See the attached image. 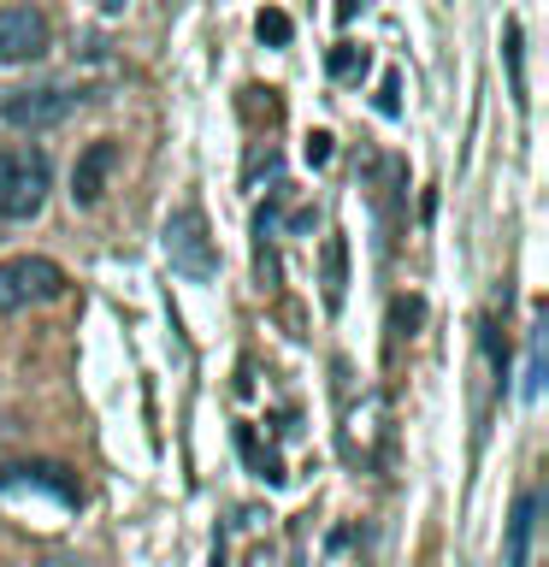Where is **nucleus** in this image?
Returning <instances> with one entry per match:
<instances>
[{
  "label": "nucleus",
  "instance_id": "nucleus-1",
  "mask_svg": "<svg viewBox=\"0 0 549 567\" xmlns=\"http://www.w3.org/2000/svg\"><path fill=\"white\" fill-rule=\"evenodd\" d=\"M159 248H166L172 272H184L189 284H213V278H219V248H213V225H207V213L195 207V202H184V207H172V213H166Z\"/></svg>",
  "mask_w": 549,
  "mask_h": 567
},
{
  "label": "nucleus",
  "instance_id": "nucleus-2",
  "mask_svg": "<svg viewBox=\"0 0 549 567\" xmlns=\"http://www.w3.org/2000/svg\"><path fill=\"white\" fill-rule=\"evenodd\" d=\"M48 189H53V166L42 148H0V219L7 225L35 219Z\"/></svg>",
  "mask_w": 549,
  "mask_h": 567
},
{
  "label": "nucleus",
  "instance_id": "nucleus-3",
  "mask_svg": "<svg viewBox=\"0 0 549 567\" xmlns=\"http://www.w3.org/2000/svg\"><path fill=\"white\" fill-rule=\"evenodd\" d=\"M60 290H65V272L48 255H12V260H0V313L53 301Z\"/></svg>",
  "mask_w": 549,
  "mask_h": 567
},
{
  "label": "nucleus",
  "instance_id": "nucleus-4",
  "mask_svg": "<svg viewBox=\"0 0 549 567\" xmlns=\"http://www.w3.org/2000/svg\"><path fill=\"white\" fill-rule=\"evenodd\" d=\"M53 48L42 7H0V65H30Z\"/></svg>",
  "mask_w": 549,
  "mask_h": 567
},
{
  "label": "nucleus",
  "instance_id": "nucleus-5",
  "mask_svg": "<svg viewBox=\"0 0 549 567\" xmlns=\"http://www.w3.org/2000/svg\"><path fill=\"white\" fill-rule=\"evenodd\" d=\"M71 106H77V95H71V89L42 83V89H12L0 113H7L12 131H53V124L71 118Z\"/></svg>",
  "mask_w": 549,
  "mask_h": 567
},
{
  "label": "nucleus",
  "instance_id": "nucleus-6",
  "mask_svg": "<svg viewBox=\"0 0 549 567\" xmlns=\"http://www.w3.org/2000/svg\"><path fill=\"white\" fill-rule=\"evenodd\" d=\"M113 166H118V142H113V136H95V142L77 154V166H71V202H77V207H95L101 195H106V177H113Z\"/></svg>",
  "mask_w": 549,
  "mask_h": 567
},
{
  "label": "nucleus",
  "instance_id": "nucleus-7",
  "mask_svg": "<svg viewBox=\"0 0 549 567\" xmlns=\"http://www.w3.org/2000/svg\"><path fill=\"white\" fill-rule=\"evenodd\" d=\"M319 296H325L331 313L349 296V243L343 237H325V248H319Z\"/></svg>",
  "mask_w": 549,
  "mask_h": 567
},
{
  "label": "nucleus",
  "instance_id": "nucleus-8",
  "mask_svg": "<svg viewBox=\"0 0 549 567\" xmlns=\"http://www.w3.org/2000/svg\"><path fill=\"white\" fill-rule=\"evenodd\" d=\"M531 526H538V491H520V503H514V514H508V544H503L508 567L531 561Z\"/></svg>",
  "mask_w": 549,
  "mask_h": 567
},
{
  "label": "nucleus",
  "instance_id": "nucleus-9",
  "mask_svg": "<svg viewBox=\"0 0 549 567\" xmlns=\"http://www.w3.org/2000/svg\"><path fill=\"white\" fill-rule=\"evenodd\" d=\"M503 53H508V78H514V101L526 106V53H520V24L503 30Z\"/></svg>",
  "mask_w": 549,
  "mask_h": 567
},
{
  "label": "nucleus",
  "instance_id": "nucleus-10",
  "mask_svg": "<svg viewBox=\"0 0 549 567\" xmlns=\"http://www.w3.org/2000/svg\"><path fill=\"white\" fill-rule=\"evenodd\" d=\"M255 35H260V42H272V48H290V35H296V24H290V12L266 7V12L255 18Z\"/></svg>",
  "mask_w": 549,
  "mask_h": 567
},
{
  "label": "nucleus",
  "instance_id": "nucleus-11",
  "mask_svg": "<svg viewBox=\"0 0 549 567\" xmlns=\"http://www.w3.org/2000/svg\"><path fill=\"white\" fill-rule=\"evenodd\" d=\"M366 71V48H354V42H343L331 53V78H361Z\"/></svg>",
  "mask_w": 549,
  "mask_h": 567
},
{
  "label": "nucleus",
  "instance_id": "nucleus-12",
  "mask_svg": "<svg viewBox=\"0 0 549 567\" xmlns=\"http://www.w3.org/2000/svg\"><path fill=\"white\" fill-rule=\"evenodd\" d=\"M543 390V326L531 331V361H526V396H538Z\"/></svg>",
  "mask_w": 549,
  "mask_h": 567
},
{
  "label": "nucleus",
  "instance_id": "nucleus-13",
  "mask_svg": "<svg viewBox=\"0 0 549 567\" xmlns=\"http://www.w3.org/2000/svg\"><path fill=\"white\" fill-rule=\"evenodd\" d=\"M396 95H402V78H396V71H390V78H384V89H379V113H384V118H390V113H396V106H402Z\"/></svg>",
  "mask_w": 549,
  "mask_h": 567
},
{
  "label": "nucleus",
  "instance_id": "nucleus-14",
  "mask_svg": "<svg viewBox=\"0 0 549 567\" xmlns=\"http://www.w3.org/2000/svg\"><path fill=\"white\" fill-rule=\"evenodd\" d=\"M325 159H331V136L313 131V136H308V166H325Z\"/></svg>",
  "mask_w": 549,
  "mask_h": 567
},
{
  "label": "nucleus",
  "instance_id": "nucleus-15",
  "mask_svg": "<svg viewBox=\"0 0 549 567\" xmlns=\"http://www.w3.org/2000/svg\"><path fill=\"white\" fill-rule=\"evenodd\" d=\"M361 7H366V0H336V12H343V18H354Z\"/></svg>",
  "mask_w": 549,
  "mask_h": 567
},
{
  "label": "nucleus",
  "instance_id": "nucleus-16",
  "mask_svg": "<svg viewBox=\"0 0 549 567\" xmlns=\"http://www.w3.org/2000/svg\"><path fill=\"white\" fill-rule=\"evenodd\" d=\"M101 7H106V12H124V7H131V0H101Z\"/></svg>",
  "mask_w": 549,
  "mask_h": 567
},
{
  "label": "nucleus",
  "instance_id": "nucleus-17",
  "mask_svg": "<svg viewBox=\"0 0 549 567\" xmlns=\"http://www.w3.org/2000/svg\"><path fill=\"white\" fill-rule=\"evenodd\" d=\"M42 567H77V561H65V556H53V561H42Z\"/></svg>",
  "mask_w": 549,
  "mask_h": 567
}]
</instances>
